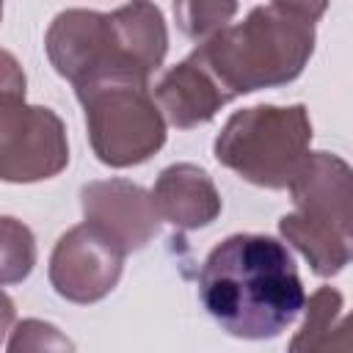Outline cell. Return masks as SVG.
I'll return each instance as SVG.
<instances>
[{
  "mask_svg": "<svg viewBox=\"0 0 353 353\" xmlns=\"http://www.w3.org/2000/svg\"><path fill=\"white\" fill-rule=\"evenodd\" d=\"M199 298L207 314L237 339L279 336L306 303L292 254L268 234L221 240L201 265Z\"/></svg>",
  "mask_w": 353,
  "mask_h": 353,
  "instance_id": "cell-1",
  "label": "cell"
},
{
  "mask_svg": "<svg viewBox=\"0 0 353 353\" xmlns=\"http://www.w3.org/2000/svg\"><path fill=\"white\" fill-rule=\"evenodd\" d=\"M325 3H268L251 8L245 22L229 25L201 41L190 55L234 99L268 85L295 80L314 50V22Z\"/></svg>",
  "mask_w": 353,
  "mask_h": 353,
  "instance_id": "cell-2",
  "label": "cell"
},
{
  "mask_svg": "<svg viewBox=\"0 0 353 353\" xmlns=\"http://www.w3.org/2000/svg\"><path fill=\"white\" fill-rule=\"evenodd\" d=\"M165 47L163 17L146 3L124 6L113 14L61 11L47 33V55L55 72L74 85L99 72H138L149 77L163 63Z\"/></svg>",
  "mask_w": 353,
  "mask_h": 353,
  "instance_id": "cell-3",
  "label": "cell"
},
{
  "mask_svg": "<svg viewBox=\"0 0 353 353\" xmlns=\"http://www.w3.org/2000/svg\"><path fill=\"white\" fill-rule=\"evenodd\" d=\"M295 212L279 221L281 234L309 259L317 276L353 262V168L328 152H309L290 182Z\"/></svg>",
  "mask_w": 353,
  "mask_h": 353,
  "instance_id": "cell-4",
  "label": "cell"
},
{
  "mask_svg": "<svg viewBox=\"0 0 353 353\" xmlns=\"http://www.w3.org/2000/svg\"><path fill=\"white\" fill-rule=\"evenodd\" d=\"M74 88L85 108L91 146L105 165H135L163 146L165 124L146 74L102 72Z\"/></svg>",
  "mask_w": 353,
  "mask_h": 353,
  "instance_id": "cell-5",
  "label": "cell"
},
{
  "mask_svg": "<svg viewBox=\"0 0 353 353\" xmlns=\"http://www.w3.org/2000/svg\"><path fill=\"white\" fill-rule=\"evenodd\" d=\"M309 141L312 121L303 105H256L226 121L215 141V157L259 188H290L309 154Z\"/></svg>",
  "mask_w": 353,
  "mask_h": 353,
  "instance_id": "cell-6",
  "label": "cell"
},
{
  "mask_svg": "<svg viewBox=\"0 0 353 353\" xmlns=\"http://www.w3.org/2000/svg\"><path fill=\"white\" fill-rule=\"evenodd\" d=\"M22 91L3 83V163L6 182H36L58 174L66 160L63 124L50 108H28Z\"/></svg>",
  "mask_w": 353,
  "mask_h": 353,
  "instance_id": "cell-7",
  "label": "cell"
},
{
  "mask_svg": "<svg viewBox=\"0 0 353 353\" xmlns=\"http://www.w3.org/2000/svg\"><path fill=\"white\" fill-rule=\"evenodd\" d=\"M124 251L83 223L69 229L50 259V281L61 298L91 303L108 295L121 276Z\"/></svg>",
  "mask_w": 353,
  "mask_h": 353,
  "instance_id": "cell-8",
  "label": "cell"
},
{
  "mask_svg": "<svg viewBox=\"0 0 353 353\" xmlns=\"http://www.w3.org/2000/svg\"><path fill=\"white\" fill-rule=\"evenodd\" d=\"M83 212L85 223L94 226L102 237H108L113 245H119L124 254L146 245V240L157 232L160 218L152 193L124 179L85 185Z\"/></svg>",
  "mask_w": 353,
  "mask_h": 353,
  "instance_id": "cell-9",
  "label": "cell"
},
{
  "mask_svg": "<svg viewBox=\"0 0 353 353\" xmlns=\"http://www.w3.org/2000/svg\"><path fill=\"white\" fill-rule=\"evenodd\" d=\"M152 94L165 119L179 130L210 121L218 113V108L232 99L193 55L185 58L179 66L163 72Z\"/></svg>",
  "mask_w": 353,
  "mask_h": 353,
  "instance_id": "cell-10",
  "label": "cell"
},
{
  "mask_svg": "<svg viewBox=\"0 0 353 353\" xmlns=\"http://www.w3.org/2000/svg\"><path fill=\"white\" fill-rule=\"evenodd\" d=\"M154 210L163 221L179 229L207 226L221 212V199L204 168L179 163L160 174L152 190Z\"/></svg>",
  "mask_w": 353,
  "mask_h": 353,
  "instance_id": "cell-11",
  "label": "cell"
},
{
  "mask_svg": "<svg viewBox=\"0 0 353 353\" xmlns=\"http://www.w3.org/2000/svg\"><path fill=\"white\" fill-rule=\"evenodd\" d=\"M339 309H342V295L334 290V287H323L312 295L309 301V312H306V320L298 331V336L292 339L290 345V353H309L314 347V342L323 336V331L339 317Z\"/></svg>",
  "mask_w": 353,
  "mask_h": 353,
  "instance_id": "cell-12",
  "label": "cell"
},
{
  "mask_svg": "<svg viewBox=\"0 0 353 353\" xmlns=\"http://www.w3.org/2000/svg\"><path fill=\"white\" fill-rule=\"evenodd\" d=\"M234 11H237L234 3H179V6H174L179 25L193 39H212L215 33H221L226 28V22Z\"/></svg>",
  "mask_w": 353,
  "mask_h": 353,
  "instance_id": "cell-13",
  "label": "cell"
},
{
  "mask_svg": "<svg viewBox=\"0 0 353 353\" xmlns=\"http://www.w3.org/2000/svg\"><path fill=\"white\" fill-rule=\"evenodd\" d=\"M6 353H74L72 342L50 323L25 320L11 331Z\"/></svg>",
  "mask_w": 353,
  "mask_h": 353,
  "instance_id": "cell-14",
  "label": "cell"
},
{
  "mask_svg": "<svg viewBox=\"0 0 353 353\" xmlns=\"http://www.w3.org/2000/svg\"><path fill=\"white\" fill-rule=\"evenodd\" d=\"M309 353H353V314H347L339 325L331 323Z\"/></svg>",
  "mask_w": 353,
  "mask_h": 353,
  "instance_id": "cell-15",
  "label": "cell"
}]
</instances>
